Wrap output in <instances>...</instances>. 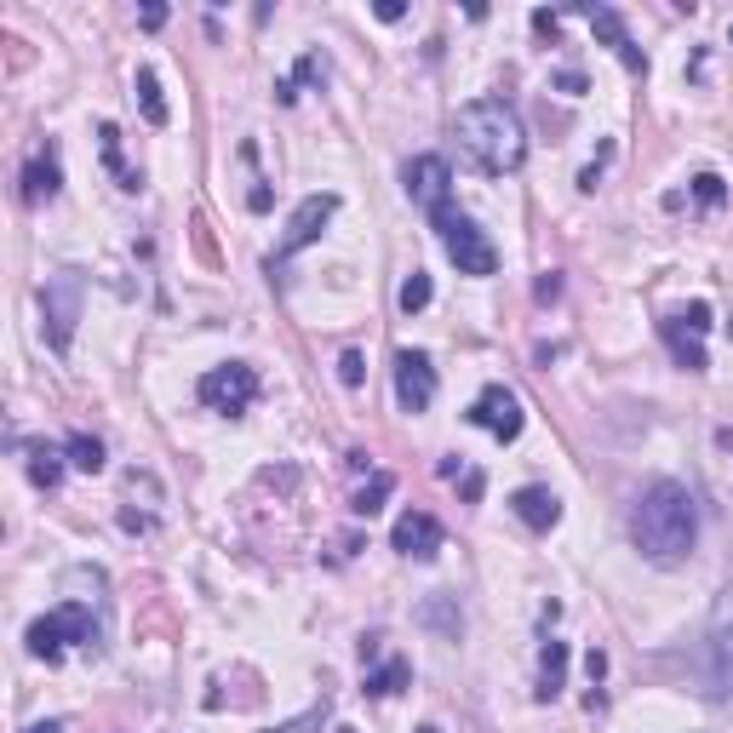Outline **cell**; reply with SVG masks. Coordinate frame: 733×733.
Returning a JSON list of instances; mask_svg holds the SVG:
<instances>
[{"mask_svg": "<svg viewBox=\"0 0 733 733\" xmlns=\"http://www.w3.org/2000/svg\"><path fill=\"white\" fill-rule=\"evenodd\" d=\"M441 522L430 511H401L396 527H390V550H401V556H413V562H430L436 550H441Z\"/></svg>", "mask_w": 733, "mask_h": 733, "instance_id": "obj_14", "label": "cell"}, {"mask_svg": "<svg viewBox=\"0 0 733 733\" xmlns=\"http://www.w3.org/2000/svg\"><path fill=\"white\" fill-rule=\"evenodd\" d=\"M533 29L556 40V29H562V12H544V7H539V12H533Z\"/></svg>", "mask_w": 733, "mask_h": 733, "instance_id": "obj_32", "label": "cell"}, {"mask_svg": "<svg viewBox=\"0 0 733 733\" xmlns=\"http://www.w3.org/2000/svg\"><path fill=\"white\" fill-rule=\"evenodd\" d=\"M607 160V155H602ZM602 160H590V167L579 172V190H596V183H602Z\"/></svg>", "mask_w": 733, "mask_h": 733, "instance_id": "obj_35", "label": "cell"}, {"mask_svg": "<svg viewBox=\"0 0 733 733\" xmlns=\"http://www.w3.org/2000/svg\"><path fill=\"white\" fill-rule=\"evenodd\" d=\"M327 710H333V699H327V694H321V699H316V710H310V717H298V722H281L275 733H310V728H321V722H327Z\"/></svg>", "mask_w": 733, "mask_h": 733, "instance_id": "obj_27", "label": "cell"}, {"mask_svg": "<svg viewBox=\"0 0 733 733\" xmlns=\"http://www.w3.org/2000/svg\"><path fill=\"white\" fill-rule=\"evenodd\" d=\"M584 670H590V682L607 677V654H602V647H590V654H584Z\"/></svg>", "mask_w": 733, "mask_h": 733, "instance_id": "obj_33", "label": "cell"}, {"mask_svg": "<svg viewBox=\"0 0 733 733\" xmlns=\"http://www.w3.org/2000/svg\"><path fill=\"white\" fill-rule=\"evenodd\" d=\"M407 7H401V0H378V17H384V24H396V17H401Z\"/></svg>", "mask_w": 733, "mask_h": 733, "instance_id": "obj_38", "label": "cell"}, {"mask_svg": "<svg viewBox=\"0 0 733 733\" xmlns=\"http://www.w3.org/2000/svg\"><path fill=\"white\" fill-rule=\"evenodd\" d=\"M705 333H710V304L705 298H694L687 310H677V316H665L659 321V338L670 344V356H677V366H687V373H705Z\"/></svg>", "mask_w": 733, "mask_h": 733, "instance_id": "obj_8", "label": "cell"}, {"mask_svg": "<svg viewBox=\"0 0 733 733\" xmlns=\"http://www.w3.org/2000/svg\"><path fill=\"white\" fill-rule=\"evenodd\" d=\"M24 733H64V722H35V728H24Z\"/></svg>", "mask_w": 733, "mask_h": 733, "instance_id": "obj_39", "label": "cell"}, {"mask_svg": "<svg viewBox=\"0 0 733 733\" xmlns=\"http://www.w3.org/2000/svg\"><path fill=\"white\" fill-rule=\"evenodd\" d=\"M694 201H699V207H722V201H728V183H722L717 172H699V178H694Z\"/></svg>", "mask_w": 733, "mask_h": 733, "instance_id": "obj_26", "label": "cell"}, {"mask_svg": "<svg viewBox=\"0 0 733 733\" xmlns=\"http://www.w3.org/2000/svg\"><path fill=\"white\" fill-rule=\"evenodd\" d=\"M453 132H459V150L471 155V167L487 178H511L522 172L527 160V127L522 115L504 104V98H476L453 115Z\"/></svg>", "mask_w": 733, "mask_h": 733, "instance_id": "obj_2", "label": "cell"}, {"mask_svg": "<svg viewBox=\"0 0 733 733\" xmlns=\"http://www.w3.org/2000/svg\"><path fill=\"white\" fill-rule=\"evenodd\" d=\"M80 298H87V275L80 270H57V275H47V287H40V316H47V338H52L57 356H69V344H75Z\"/></svg>", "mask_w": 733, "mask_h": 733, "instance_id": "obj_4", "label": "cell"}, {"mask_svg": "<svg viewBox=\"0 0 733 733\" xmlns=\"http://www.w3.org/2000/svg\"><path fill=\"white\" fill-rule=\"evenodd\" d=\"M17 183H24V190H17V195H24V207H40V201H52L57 190H64V167H57V144H47V150H40V155L29 160V167H24V178H17Z\"/></svg>", "mask_w": 733, "mask_h": 733, "instance_id": "obj_15", "label": "cell"}, {"mask_svg": "<svg viewBox=\"0 0 733 733\" xmlns=\"http://www.w3.org/2000/svg\"><path fill=\"white\" fill-rule=\"evenodd\" d=\"M630 539H636V550L647 562H659V567L687 562V556H694V544H699L694 493H687L682 481H654L636 499V511H630Z\"/></svg>", "mask_w": 733, "mask_h": 733, "instance_id": "obj_1", "label": "cell"}, {"mask_svg": "<svg viewBox=\"0 0 733 733\" xmlns=\"http://www.w3.org/2000/svg\"><path fill=\"white\" fill-rule=\"evenodd\" d=\"M338 378L350 384V390L366 378V361H361V350H344V356H338Z\"/></svg>", "mask_w": 733, "mask_h": 733, "instance_id": "obj_29", "label": "cell"}, {"mask_svg": "<svg viewBox=\"0 0 733 733\" xmlns=\"http://www.w3.org/2000/svg\"><path fill=\"white\" fill-rule=\"evenodd\" d=\"M98 144H104V167L120 178V190H127V195L144 190V172H132L127 160H120V127H115V120H104V127H98Z\"/></svg>", "mask_w": 733, "mask_h": 733, "instance_id": "obj_19", "label": "cell"}, {"mask_svg": "<svg viewBox=\"0 0 733 733\" xmlns=\"http://www.w3.org/2000/svg\"><path fill=\"white\" fill-rule=\"evenodd\" d=\"M511 511H516V522L533 527V533H550V527L562 522V499L550 493V487H516V493H511Z\"/></svg>", "mask_w": 733, "mask_h": 733, "instance_id": "obj_16", "label": "cell"}, {"mask_svg": "<svg viewBox=\"0 0 733 733\" xmlns=\"http://www.w3.org/2000/svg\"><path fill=\"white\" fill-rule=\"evenodd\" d=\"M728 338H733V321H728Z\"/></svg>", "mask_w": 733, "mask_h": 733, "instance_id": "obj_41", "label": "cell"}, {"mask_svg": "<svg viewBox=\"0 0 733 733\" xmlns=\"http://www.w3.org/2000/svg\"><path fill=\"white\" fill-rule=\"evenodd\" d=\"M407 682H413V665H407V659L396 654V659H384V665H366L361 694H366V699H390V694H401Z\"/></svg>", "mask_w": 733, "mask_h": 733, "instance_id": "obj_18", "label": "cell"}, {"mask_svg": "<svg viewBox=\"0 0 733 733\" xmlns=\"http://www.w3.org/2000/svg\"><path fill=\"white\" fill-rule=\"evenodd\" d=\"M138 24H144V29H160V24H167V7H144V12H138Z\"/></svg>", "mask_w": 733, "mask_h": 733, "instance_id": "obj_34", "label": "cell"}, {"mask_svg": "<svg viewBox=\"0 0 733 733\" xmlns=\"http://www.w3.org/2000/svg\"><path fill=\"white\" fill-rule=\"evenodd\" d=\"M728 40H733V29H728Z\"/></svg>", "mask_w": 733, "mask_h": 733, "instance_id": "obj_42", "label": "cell"}, {"mask_svg": "<svg viewBox=\"0 0 733 733\" xmlns=\"http://www.w3.org/2000/svg\"><path fill=\"white\" fill-rule=\"evenodd\" d=\"M567 687V642H556L550 636L544 647H539V687H533V699L539 705H550Z\"/></svg>", "mask_w": 733, "mask_h": 733, "instance_id": "obj_17", "label": "cell"}, {"mask_svg": "<svg viewBox=\"0 0 733 733\" xmlns=\"http://www.w3.org/2000/svg\"><path fill=\"white\" fill-rule=\"evenodd\" d=\"M195 396L213 407V413H223V419H241L247 407L258 401V373L247 361H223V366H213L207 378L195 384Z\"/></svg>", "mask_w": 733, "mask_h": 733, "instance_id": "obj_7", "label": "cell"}, {"mask_svg": "<svg viewBox=\"0 0 733 733\" xmlns=\"http://www.w3.org/2000/svg\"><path fill=\"white\" fill-rule=\"evenodd\" d=\"M390 493H396V476H390V471H373V481H366L361 493L350 499V511H356V516H378Z\"/></svg>", "mask_w": 733, "mask_h": 733, "instance_id": "obj_21", "label": "cell"}, {"mask_svg": "<svg viewBox=\"0 0 733 733\" xmlns=\"http://www.w3.org/2000/svg\"><path fill=\"white\" fill-rule=\"evenodd\" d=\"M132 87H138V104H144V120H150V127H167V120H172V110H167V98H160V80H155V69H138V80H132Z\"/></svg>", "mask_w": 733, "mask_h": 733, "instance_id": "obj_20", "label": "cell"}, {"mask_svg": "<svg viewBox=\"0 0 733 733\" xmlns=\"http://www.w3.org/2000/svg\"><path fill=\"white\" fill-rule=\"evenodd\" d=\"M247 207H253V213H270V207H275V190H270V183H253Z\"/></svg>", "mask_w": 733, "mask_h": 733, "instance_id": "obj_31", "label": "cell"}, {"mask_svg": "<svg viewBox=\"0 0 733 733\" xmlns=\"http://www.w3.org/2000/svg\"><path fill=\"white\" fill-rule=\"evenodd\" d=\"M396 298H401V310H407V316H419V310H430L436 287H430V275H424V270H413V275L401 281V293H396Z\"/></svg>", "mask_w": 733, "mask_h": 733, "instance_id": "obj_24", "label": "cell"}, {"mask_svg": "<svg viewBox=\"0 0 733 733\" xmlns=\"http://www.w3.org/2000/svg\"><path fill=\"white\" fill-rule=\"evenodd\" d=\"M459 471H464V459H459V453H447V459H441V464H436V476H447V481H453V476H459Z\"/></svg>", "mask_w": 733, "mask_h": 733, "instance_id": "obj_37", "label": "cell"}, {"mask_svg": "<svg viewBox=\"0 0 733 733\" xmlns=\"http://www.w3.org/2000/svg\"><path fill=\"white\" fill-rule=\"evenodd\" d=\"M407 195H413L419 207L436 218L441 207H453V201H447V195H453V167H447L441 155H419V160H407Z\"/></svg>", "mask_w": 733, "mask_h": 733, "instance_id": "obj_10", "label": "cell"}, {"mask_svg": "<svg viewBox=\"0 0 733 733\" xmlns=\"http://www.w3.org/2000/svg\"><path fill=\"white\" fill-rule=\"evenodd\" d=\"M64 459H69V453H57V447L40 441L35 459H29V481H35V487H57V481H64Z\"/></svg>", "mask_w": 733, "mask_h": 733, "instance_id": "obj_22", "label": "cell"}, {"mask_svg": "<svg viewBox=\"0 0 733 733\" xmlns=\"http://www.w3.org/2000/svg\"><path fill=\"white\" fill-rule=\"evenodd\" d=\"M481 487H487V476H481V471H464V481H459L464 504H476V499H481Z\"/></svg>", "mask_w": 733, "mask_h": 733, "instance_id": "obj_30", "label": "cell"}, {"mask_svg": "<svg viewBox=\"0 0 733 733\" xmlns=\"http://www.w3.org/2000/svg\"><path fill=\"white\" fill-rule=\"evenodd\" d=\"M64 453H69L75 471H87V476L104 471V441H98V436H69V441H64Z\"/></svg>", "mask_w": 733, "mask_h": 733, "instance_id": "obj_23", "label": "cell"}, {"mask_svg": "<svg viewBox=\"0 0 733 733\" xmlns=\"http://www.w3.org/2000/svg\"><path fill=\"white\" fill-rule=\"evenodd\" d=\"M338 733H356V728H338Z\"/></svg>", "mask_w": 733, "mask_h": 733, "instance_id": "obj_40", "label": "cell"}, {"mask_svg": "<svg viewBox=\"0 0 733 733\" xmlns=\"http://www.w3.org/2000/svg\"><path fill=\"white\" fill-rule=\"evenodd\" d=\"M705 694L728 699L733 694V584L717 596L710 614V636H705Z\"/></svg>", "mask_w": 733, "mask_h": 733, "instance_id": "obj_6", "label": "cell"}, {"mask_svg": "<svg viewBox=\"0 0 733 733\" xmlns=\"http://www.w3.org/2000/svg\"><path fill=\"white\" fill-rule=\"evenodd\" d=\"M424 625H436V630H447V636H459V614L447 607V596H436V602H424Z\"/></svg>", "mask_w": 733, "mask_h": 733, "instance_id": "obj_25", "label": "cell"}, {"mask_svg": "<svg viewBox=\"0 0 733 733\" xmlns=\"http://www.w3.org/2000/svg\"><path fill=\"white\" fill-rule=\"evenodd\" d=\"M556 293H562V275H556V270H550V275L539 281V304H550V298H556Z\"/></svg>", "mask_w": 733, "mask_h": 733, "instance_id": "obj_36", "label": "cell"}, {"mask_svg": "<svg viewBox=\"0 0 733 733\" xmlns=\"http://www.w3.org/2000/svg\"><path fill=\"white\" fill-rule=\"evenodd\" d=\"M464 419H471L476 430H487L493 441H516V436H522V424H527L516 390H504V384H487V390L471 401V413H464Z\"/></svg>", "mask_w": 733, "mask_h": 733, "instance_id": "obj_9", "label": "cell"}, {"mask_svg": "<svg viewBox=\"0 0 733 733\" xmlns=\"http://www.w3.org/2000/svg\"><path fill=\"white\" fill-rule=\"evenodd\" d=\"M556 92H567V98H584L590 92V80H584V69H556V80H550Z\"/></svg>", "mask_w": 733, "mask_h": 733, "instance_id": "obj_28", "label": "cell"}, {"mask_svg": "<svg viewBox=\"0 0 733 733\" xmlns=\"http://www.w3.org/2000/svg\"><path fill=\"white\" fill-rule=\"evenodd\" d=\"M396 401L401 413H424L436 401V366L424 350H396Z\"/></svg>", "mask_w": 733, "mask_h": 733, "instance_id": "obj_11", "label": "cell"}, {"mask_svg": "<svg viewBox=\"0 0 733 733\" xmlns=\"http://www.w3.org/2000/svg\"><path fill=\"white\" fill-rule=\"evenodd\" d=\"M338 213V195L327 190V195H304L298 201V213H293V223H287V241H281V258H270V270H275V263H287L293 253H304V247H310V241L321 235V230H327V218Z\"/></svg>", "mask_w": 733, "mask_h": 733, "instance_id": "obj_12", "label": "cell"}, {"mask_svg": "<svg viewBox=\"0 0 733 733\" xmlns=\"http://www.w3.org/2000/svg\"><path fill=\"white\" fill-rule=\"evenodd\" d=\"M29 654L35 659H47V665H57L64 659V647H92L98 642V619H92V607H80V602H64L57 614H47V619H35L29 625Z\"/></svg>", "mask_w": 733, "mask_h": 733, "instance_id": "obj_3", "label": "cell"}, {"mask_svg": "<svg viewBox=\"0 0 733 733\" xmlns=\"http://www.w3.org/2000/svg\"><path fill=\"white\" fill-rule=\"evenodd\" d=\"M436 230H441L447 258L459 263V275H493V270H499V253H493V241H487V230H476L464 213L441 207V213H436Z\"/></svg>", "mask_w": 733, "mask_h": 733, "instance_id": "obj_5", "label": "cell"}, {"mask_svg": "<svg viewBox=\"0 0 733 733\" xmlns=\"http://www.w3.org/2000/svg\"><path fill=\"white\" fill-rule=\"evenodd\" d=\"M579 17H584V24L590 29H596L602 40H607V47H614L619 52V64L630 69V75H647V57H642V47H636V40H630V29H625V17L614 12V7H596V0H579V7H574Z\"/></svg>", "mask_w": 733, "mask_h": 733, "instance_id": "obj_13", "label": "cell"}]
</instances>
